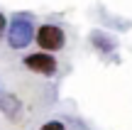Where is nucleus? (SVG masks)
Returning <instances> with one entry per match:
<instances>
[{"instance_id": "3", "label": "nucleus", "mask_w": 132, "mask_h": 130, "mask_svg": "<svg viewBox=\"0 0 132 130\" xmlns=\"http://www.w3.org/2000/svg\"><path fill=\"white\" fill-rule=\"evenodd\" d=\"M24 66L34 74H42V76H54L56 74V59L52 57L49 52H34L24 57Z\"/></svg>"}, {"instance_id": "4", "label": "nucleus", "mask_w": 132, "mask_h": 130, "mask_svg": "<svg viewBox=\"0 0 132 130\" xmlns=\"http://www.w3.org/2000/svg\"><path fill=\"white\" fill-rule=\"evenodd\" d=\"M39 130H66V128H64V123H59V120H49V123H44Z\"/></svg>"}, {"instance_id": "2", "label": "nucleus", "mask_w": 132, "mask_h": 130, "mask_svg": "<svg viewBox=\"0 0 132 130\" xmlns=\"http://www.w3.org/2000/svg\"><path fill=\"white\" fill-rule=\"evenodd\" d=\"M32 39V22L27 17H15L12 25L7 27V42L12 49H22Z\"/></svg>"}, {"instance_id": "5", "label": "nucleus", "mask_w": 132, "mask_h": 130, "mask_svg": "<svg viewBox=\"0 0 132 130\" xmlns=\"http://www.w3.org/2000/svg\"><path fill=\"white\" fill-rule=\"evenodd\" d=\"M5 29H7V22H5V15L0 12V37H5Z\"/></svg>"}, {"instance_id": "1", "label": "nucleus", "mask_w": 132, "mask_h": 130, "mask_svg": "<svg viewBox=\"0 0 132 130\" xmlns=\"http://www.w3.org/2000/svg\"><path fill=\"white\" fill-rule=\"evenodd\" d=\"M66 42V34L59 25H42L37 32V44L44 52H59Z\"/></svg>"}]
</instances>
